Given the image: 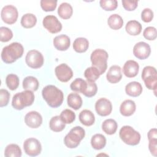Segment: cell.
Returning <instances> with one entry per match:
<instances>
[{"mask_svg":"<svg viewBox=\"0 0 157 157\" xmlns=\"http://www.w3.org/2000/svg\"><path fill=\"white\" fill-rule=\"evenodd\" d=\"M42 95L47 104L52 108L59 107L63 102L64 94L63 91L52 85L45 86L42 89Z\"/></svg>","mask_w":157,"mask_h":157,"instance_id":"6da1fadb","label":"cell"},{"mask_svg":"<svg viewBox=\"0 0 157 157\" xmlns=\"http://www.w3.org/2000/svg\"><path fill=\"white\" fill-rule=\"evenodd\" d=\"M24 48L19 42H12L4 47L1 52V59L7 63L11 64L21 58L23 54Z\"/></svg>","mask_w":157,"mask_h":157,"instance_id":"7a4b0ae2","label":"cell"},{"mask_svg":"<svg viewBox=\"0 0 157 157\" xmlns=\"http://www.w3.org/2000/svg\"><path fill=\"white\" fill-rule=\"evenodd\" d=\"M34 101V94L32 91L25 90L13 95L12 101V107L17 110H22L31 105Z\"/></svg>","mask_w":157,"mask_h":157,"instance_id":"3957f363","label":"cell"},{"mask_svg":"<svg viewBox=\"0 0 157 157\" xmlns=\"http://www.w3.org/2000/svg\"><path fill=\"white\" fill-rule=\"evenodd\" d=\"M85 131L81 126H75L64 138L65 145L69 148H74L78 146L80 141L85 137Z\"/></svg>","mask_w":157,"mask_h":157,"instance_id":"277c9868","label":"cell"},{"mask_svg":"<svg viewBox=\"0 0 157 157\" xmlns=\"http://www.w3.org/2000/svg\"><path fill=\"white\" fill-rule=\"evenodd\" d=\"M108 57L107 52L101 48L94 50L91 54L90 59L92 66L96 67L101 75L104 73L107 69Z\"/></svg>","mask_w":157,"mask_h":157,"instance_id":"5b68a950","label":"cell"},{"mask_svg":"<svg viewBox=\"0 0 157 157\" xmlns=\"http://www.w3.org/2000/svg\"><path fill=\"white\" fill-rule=\"evenodd\" d=\"M119 136L122 141L129 145H136L140 140V134L130 126H123L120 130Z\"/></svg>","mask_w":157,"mask_h":157,"instance_id":"8992f818","label":"cell"},{"mask_svg":"<svg viewBox=\"0 0 157 157\" xmlns=\"http://www.w3.org/2000/svg\"><path fill=\"white\" fill-rule=\"evenodd\" d=\"M25 61L29 67L38 69L42 66L44 59L40 52L36 50H31L26 55Z\"/></svg>","mask_w":157,"mask_h":157,"instance_id":"52a82bcc","label":"cell"},{"mask_svg":"<svg viewBox=\"0 0 157 157\" xmlns=\"http://www.w3.org/2000/svg\"><path fill=\"white\" fill-rule=\"evenodd\" d=\"M23 148L26 154L30 156L39 155L42 151L40 142L35 138H28L23 143Z\"/></svg>","mask_w":157,"mask_h":157,"instance_id":"ba28073f","label":"cell"},{"mask_svg":"<svg viewBox=\"0 0 157 157\" xmlns=\"http://www.w3.org/2000/svg\"><path fill=\"white\" fill-rule=\"evenodd\" d=\"M18 16L17 9L12 5H7L2 7L1 17L4 22L12 25L16 22Z\"/></svg>","mask_w":157,"mask_h":157,"instance_id":"9c48e42d","label":"cell"},{"mask_svg":"<svg viewBox=\"0 0 157 157\" xmlns=\"http://www.w3.org/2000/svg\"><path fill=\"white\" fill-rule=\"evenodd\" d=\"M44 28L50 33L55 34L61 31L62 25L56 17L52 15L45 17L42 21Z\"/></svg>","mask_w":157,"mask_h":157,"instance_id":"30bf717a","label":"cell"},{"mask_svg":"<svg viewBox=\"0 0 157 157\" xmlns=\"http://www.w3.org/2000/svg\"><path fill=\"white\" fill-rule=\"evenodd\" d=\"M55 72L58 79L62 82H68L73 76L71 68L66 63H62L55 67Z\"/></svg>","mask_w":157,"mask_h":157,"instance_id":"8fae6325","label":"cell"},{"mask_svg":"<svg viewBox=\"0 0 157 157\" xmlns=\"http://www.w3.org/2000/svg\"><path fill=\"white\" fill-rule=\"evenodd\" d=\"M95 110L99 115L107 116L110 114L112 110V103L106 98H100L95 103Z\"/></svg>","mask_w":157,"mask_h":157,"instance_id":"7c38bea8","label":"cell"},{"mask_svg":"<svg viewBox=\"0 0 157 157\" xmlns=\"http://www.w3.org/2000/svg\"><path fill=\"white\" fill-rule=\"evenodd\" d=\"M150 46L145 42H139L134 46L133 54L138 59H145L150 56Z\"/></svg>","mask_w":157,"mask_h":157,"instance_id":"4fadbf2b","label":"cell"},{"mask_svg":"<svg viewBox=\"0 0 157 157\" xmlns=\"http://www.w3.org/2000/svg\"><path fill=\"white\" fill-rule=\"evenodd\" d=\"M26 124L31 128H39L42 123L41 115L36 111H31L27 113L25 117Z\"/></svg>","mask_w":157,"mask_h":157,"instance_id":"5bb4252c","label":"cell"},{"mask_svg":"<svg viewBox=\"0 0 157 157\" xmlns=\"http://www.w3.org/2000/svg\"><path fill=\"white\" fill-rule=\"evenodd\" d=\"M139 71V65L134 60H128L123 67V72L129 78L136 77Z\"/></svg>","mask_w":157,"mask_h":157,"instance_id":"9a60e30c","label":"cell"},{"mask_svg":"<svg viewBox=\"0 0 157 157\" xmlns=\"http://www.w3.org/2000/svg\"><path fill=\"white\" fill-rule=\"evenodd\" d=\"M54 47L60 51H65L69 48L71 44L70 38L65 34L56 36L53 40Z\"/></svg>","mask_w":157,"mask_h":157,"instance_id":"2e32d148","label":"cell"},{"mask_svg":"<svg viewBox=\"0 0 157 157\" xmlns=\"http://www.w3.org/2000/svg\"><path fill=\"white\" fill-rule=\"evenodd\" d=\"M106 78L111 83H116L119 82L122 78L121 67L118 65L112 66L109 68L106 74Z\"/></svg>","mask_w":157,"mask_h":157,"instance_id":"e0dca14e","label":"cell"},{"mask_svg":"<svg viewBox=\"0 0 157 157\" xmlns=\"http://www.w3.org/2000/svg\"><path fill=\"white\" fill-rule=\"evenodd\" d=\"M136 109V103L131 99L124 100L120 105V112L121 114L125 117L132 115Z\"/></svg>","mask_w":157,"mask_h":157,"instance_id":"ac0fdd59","label":"cell"},{"mask_svg":"<svg viewBox=\"0 0 157 157\" xmlns=\"http://www.w3.org/2000/svg\"><path fill=\"white\" fill-rule=\"evenodd\" d=\"M142 90L143 88L141 84L136 81L129 82L125 86L126 93L132 97H137L140 96Z\"/></svg>","mask_w":157,"mask_h":157,"instance_id":"d6986e66","label":"cell"},{"mask_svg":"<svg viewBox=\"0 0 157 157\" xmlns=\"http://www.w3.org/2000/svg\"><path fill=\"white\" fill-rule=\"evenodd\" d=\"M79 120L82 124L86 126L93 125L95 121V117L93 113L90 110L85 109L79 113Z\"/></svg>","mask_w":157,"mask_h":157,"instance_id":"ffe728a7","label":"cell"},{"mask_svg":"<svg viewBox=\"0 0 157 157\" xmlns=\"http://www.w3.org/2000/svg\"><path fill=\"white\" fill-rule=\"evenodd\" d=\"M67 105L74 110L79 109L82 105V99L81 96L75 93H70L67 98Z\"/></svg>","mask_w":157,"mask_h":157,"instance_id":"44dd1931","label":"cell"},{"mask_svg":"<svg viewBox=\"0 0 157 157\" xmlns=\"http://www.w3.org/2000/svg\"><path fill=\"white\" fill-rule=\"evenodd\" d=\"M142 25L136 20L129 21L125 26L126 31L131 36L139 35L142 31Z\"/></svg>","mask_w":157,"mask_h":157,"instance_id":"7402d4cb","label":"cell"},{"mask_svg":"<svg viewBox=\"0 0 157 157\" xmlns=\"http://www.w3.org/2000/svg\"><path fill=\"white\" fill-rule=\"evenodd\" d=\"M23 88L25 90H30L35 91L37 90L39 83L38 80L33 76H27L23 80Z\"/></svg>","mask_w":157,"mask_h":157,"instance_id":"603a6c76","label":"cell"},{"mask_svg":"<svg viewBox=\"0 0 157 157\" xmlns=\"http://www.w3.org/2000/svg\"><path fill=\"white\" fill-rule=\"evenodd\" d=\"M58 13L61 18L69 19L73 13L72 7L67 2H63L59 5L58 9Z\"/></svg>","mask_w":157,"mask_h":157,"instance_id":"cb8c5ba5","label":"cell"},{"mask_svg":"<svg viewBox=\"0 0 157 157\" xmlns=\"http://www.w3.org/2000/svg\"><path fill=\"white\" fill-rule=\"evenodd\" d=\"M117 128V123L113 119H107L102 123V129L103 131L108 135H112L115 134Z\"/></svg>","mask_w":157,"mask_h":157,"instance_id":"d4e9b609","label":"cell"},{"mask_svg":"<svg viewBox=\"0 0 157 157\" xmlns=\"http://www.w3.org/2000/svg\"><path fill=\"white\" fill-rule=\"evenodd\" d=\"M89 47V42L85 37H77L73 43V48L77 53L85 52Z\"/></svg>","mask_w":157,"mask_h":157,"instance_id":"484cf974","label":"cell"},{"mask_svg":"<svg viewBox=\"0 0 157 157\" xmlns=\"http://www.w3.org/2000/svg\"><path fill=\"white\" fill-rule=\"evenodd\" d=\"M91 145L95 150H101L106 145V139L101 134H96L91 137Z\"/></svg>","mask_w":157,"mask_h":157,"instance_id":"4316f807","label":"cell"},{"mask_svg":"<svg viewBox=\"0 0 157 157\" xmlns=\"http://www.w3.org/2000/svg\"><path fill=\"white\" fill-rule=\"evenodd\" d=\"M107 23L110 28L114 30H118L123 26V20L120 15L114 13L109 17Z\"/></svg>","mask_w":157,"mask_h":157,"instance_id":"83f0119b","label":"cell"},{"mask_svg":"<svg viewBox=\"0 0 157 157\" xmlns=\"http://www.w3.org/2000/svg\"><path fill=\"white\" fill-rule=\"evenodd\" d=\"M49 126L51 130L54 132H60L63 131L66 125L58 115L53 117L49 122Z\"/></svg>","mask_w":157,"mask_h":157,"instance_id":"f1b7e54d","label":"cell"},{"mask_svg":"<svg viewBox=\"0 0 157 157\" xmlns=\"http://www.w3.org/2000/svg\"><path fill=\"white\" fill-rule=\"evenodd\" d=\"M37 22L36 17L30 13L23 15L21 18V25L25 28H31L34 27Z\"/></svg>","mask_w":157,"mask_h":157,"instance_id":"f546056e","label":"cell"},{"mask_svg":"<svg viewBox=\"0 0 157 157\" xmlns=\"http://www.w3.org/2000/svg\"><path fill=\"white\" fill-rule=\"evenodd\" d=\"M21 154V148L17 144H10L5 148L4 156L6 157H20Z\"/></svg>","mask_w":157,"mask_h":157,"instance_id":"4dcf8cb0","label":"cell"},{"mask_svg":"<svg viewBox=\"0 0 157 157\" xmlns=\"http://www.w3.org/2000/svg\"><path fill=\"white\" fill-rule=\"evenodd\" d=\"M100 75L99 70L94 66L88 67L84 72V75L86 80L91 82H95L99 77Z\"/></svg>","mask_w":157,"mask_h":157,"instance_id":"1f68e13d","label":"cell"},{"mask_svg":"<svg viewBox=\"0 0 157 157\" xmlns=\"http://www.w3.org/2000/svg\"><path fill=\"white\" fill-rule=\"evenodd\" d=\"M19 78L14 74H10L7 75L6 83L7 87L11 90H15L19 85Z\"/></svg>","mask_w":157,"mask_h":157,"instance_id":"d6a6232c","label":"cell"},{"mask_svg":"<svg viewBox=\"0 0 157 157\" xmlns=\"http://www.w3.org/2000/svg\"><path fill=\"white\" fill-rule=\"evenodd\" d=\"M86 86V82L85 80L81 78H77L75 79L71 83L70 88L74 91L80 92L82 93Z\"/></svg>","mask_w":157,"mask_h":157,"instance_id":"836d02e7","label":"cell"},{"mask_svg":"<svg viewBox=\"0 0 157 157\" xmlns=\"http://www.w3.org/2000/svg\"><path fill=\"white\" fill-rule=\"evenodd\" d=\"M86 86L83 91L82 94L86 97L91 98L94 96L98 91V87L94 82H91L86 80Z\"/></svg>","mask_w":157,"mask_h":157,"instance_id":"e575fe53","label":"cell"},{"mask_svg":"<svg viewBox=\"0 0 157 157\" xmlns=\"http://www.w3.org/2000/svg\"><path fill=\"white\" fill-rule=\"evenodd\" d=\"M59 117L65 124H71L75 119V113L70 109H64L63 110Z\"/></svg>","mask_w":157,"mask_h":157,"instance_id":"d590c367","label":"cell"},{"mask_svg":"<svg viewBox=\"0 0 157 157\" xmlns=\"http://www.w3.org/2000/svg\"><path fill=\"white\" fill-rule=\"evenodd\" d=\"M99 4L104 10L111 11L117 9L118 2L117 0H101L99 1Z\"/></svg>","mask_w":157,"mask_h":157,"instance_id":"8d00e7d4","label":"cell"},{"mask_svg":"<svg viewBox=\"0 0 157 157\" xmlns=\"http://www.w3.org/2000/svg\"><path fill=\"white\" fill-rule=\"evenodd\" d=\"M12 37L13 33L9 28L5 26H1L0 28V40L1 42H8Z\"/></svg>","mask_w":157,"mask_h":157,"instance_id":"74e56055","label":"cell"},{"mask_svg":"<svg viewBox=\"0 0 157 157\" xmlns=\"http://www.w3.org/2000/svg\"><path fill=\"white\" fill-rule=\"evenodd\" d=\"M57 5V1L56 0H41L40 6L42 9L45 12L54 10Z\"/></svg>","mask_w":157,"mask_h":157,"instance_id":"f35d334b","label":"cell"},{"mask_svg":"<svg viewBox=\"0 0 157 157\" xmlns=\"http://www.w3.org/2000/svg\"><path fill=\"white\" fill-rule=\"evenodd\" d=\"M143 36L147 40H153L156 39L157 36L156 29L153 26H148L144 29Z\"/></svg>","mask_w":157,"mask_h":157,"instance_id":"ab89813d","label":"cell"},{"mask_svg":"<svg viewBox=\"0 0 157 157\" xmlns=\"http://www.w3.org/2000/svg\"><path fill=\"white\" fill-rule=\"evenodd\" d=\"M157 75V72L155 67L151 66H147L144 67L142 72V78L144 80L145 78L151 77Z\"/></svg>","mask_w":157,"mask_h":157,"instance_id":"60d3db41","label":"cell"},{"mask_svg":"<svg viewBox=\"0 0 157 157\" xmlns=\"http://www.w3.org/2000/svg\"><path fill=\"white\" fill-rule=\"evenodd\" d=\"M146 87L151 90H156L157 86V75L148 77L144 80Z\"/></svg>","mask_w":157,"mask_h":157,"instance_id":"b9f144b4","label":"cell"},{"mask_svg":"<svg viewBox=\"0 0 157 157\" xmlns=\"http://www.w3.org/2000/svg\"><path fill=\"white\" fill-rule=\"evenodd\" d=\"M10 99V93L7 90L1 89L0 90V106L4 107L6 106Z\"/></svg>","mask_w":157,"mask_h":157,"instance_id":"7bdbcfd3","label":"cell"},{"mask_svg":"<svg viewBox=\"0 0 157 157\" xmlns=\"http://www.w3.org/2000/svg\"><path fill=\"white\" fill-rule=\"evenodd\" d=\"M121 2L124 9L128 11L135 10L138 6V1L137 0H122Z\"/></svg>","mask_w":157,"mask_h":157,"instance_id":"ee69618b","label":"cell"},{"mask_svg":"<svg viewBox=\"0 0 157 157\" xmlns=\"http://www.w3.org/2000/svg\"><path fill=\"white\" fill-rule=\"evenodd\" d=\"M153 18V12L149 8L144 9L141 13L142 20L146 23L150 22Z\"/></svg>","mask_w":157,"mask_h":157,"instance_id":"f6af8a7d","label":"cell"},{"mask_svg":"<svg viewBox=\"0 0 157 157\" xmlns=\"http://www.w3.org/2000/svg\"><path fill=\"white\" fill-rule=\"evenodd\" d=\"M148 148L152 155L156 156L157 155V139H151L149 140Z\"/></svg>","mask_w":157,"mask_h":157,"instance_id":"bcb514c9","label":"cell"},{"mask_svg":"<svg viewBox=\"0 0 157 157\" xmlns=\"http://www.w3.org/2000/svg\"><path fill=\"white\" fill-rule=\"evenodd\" d=\"M148 140L151 139H157V129L156 128H152L150 129L147 134Z\"/></svg>","mask_w":157,"mask_h":157,"instance_id":"7dc6e473","label":"cell"}]
</instances>
